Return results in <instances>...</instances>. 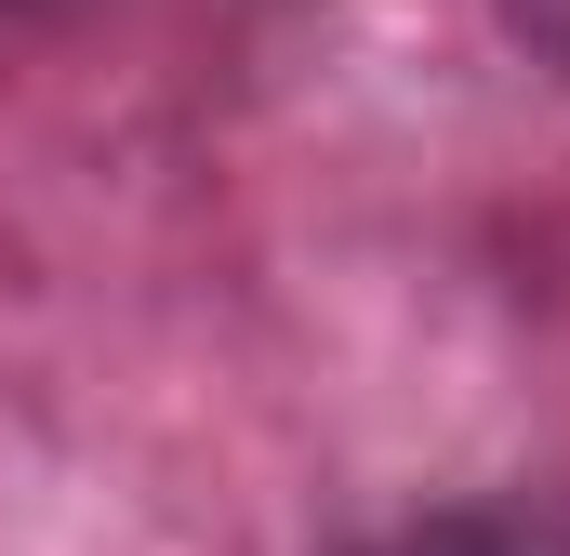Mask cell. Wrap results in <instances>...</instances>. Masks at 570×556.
I'll return each mask as SVG.
<instances>
[{
    "mask_svg": "<svg viewBox=\"0 0 570 556\" xmlns=\"http://www.w3.org/2000/svg\"><path fill=\"white\" fill-rule=\"evenodd\" d=\"M358 556H570V544L531 530V517H412V530H385Z\"/></svg>",
    "mask_w": 570,
    "mask_h": 556,
    "instance_id": "6da1fadb",
    "label": "cell"
},
{
    "mask_svg": "<svg viewBox=\"0 0 570 556\" xmlns=\"http://www.w3.org/2000/svg\"><path fill=\"white\" fill-rule=\"evenodd\" d=\"M504 13H518V40H544V53L570 67V0H504Z\"/></svg>",
    "mask_w": 570,
    "mask_h": 556,
    "instance_id": "7a4b0ae2",
    "label": "cell"
}]
</instances>
